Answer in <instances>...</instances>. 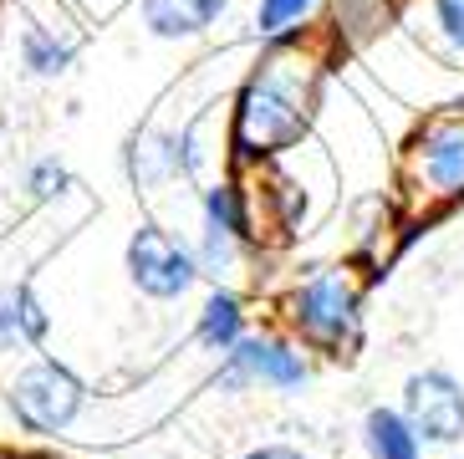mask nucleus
I'll use <instances>...</instances> for the list:
<instances>
[{
  "instance_id": "nucleus-1",
  "label": "nucleus",
  "mask_w": 464,
  "mask_h": 459,
  "mask_svg": "<svg viewBox=\"0 0 464 459\" xmlns=\"http://www.w3.org/2000/svg\"><path fill=\"white\" fill-rule=\"evenodd\" d=\"M312 87H316L312 62H301L286 46L271 52L250 72L246 93L235 103V149L276 153L296 143L306 133V118H312Z\"/></svg>"
},
{
  "instance_id": "nucleus-2",
  "label": "nucleus",
  "mask_w": 464,
  "mask_h": 459,
  "mask_svg": "<svg viewBox=\"0 0 464 459\" xmlns=\"http://www.w3.org/2000/svg\"><path fill=\"white\" fill-rule=\"evenodd\" d=\"M5 404H11L15 424H21L26 434H62V429H72L77 414H82L87 388H82V378H77L67 363L36 357L31 367L15 373Z\"/></svg>"
},
{
  "instance_id": "nucleus-3",
  "label": "nucleus",
  "mask_w": 464,
  "mask_h": 459,
  "mask_svg": "<svg viewBox=\"0 0 464 459\" xmlns=\"http://www.w3.org/2000/svg\"><path fill=\"white\" fill-rule=\"evenodd\" d=\"M357 286L342 276V270H322L312 281L301 286L291 297V327L312 347H327V352H342L357 342Z\"/></svg>"
},
{
  "instance_id": "nucleus-4",
  "label": "nucleus",
  "mask_w": 464,
  "mask_h": 459,
  "mask_svg": "<svg viewBox=\"0 0 464 459\" xmlns=\"http://www.w3.org/2000/svg\"><path fill=\"white\" fill-rule=\"evenodd\" d=\"M128 281L153 301H174L199 281V256L164 225H138L128 235Z\"/></svg>"
},
{
  "instance_id": "nucleus-5",
  "label": "nucleus",
  "mask_w": 464,
  "mask_h": 459,
  "mask_svg": "<svg viewBox=\"0 0 464 459\" xmlns=\"http://www.w3.org/2000/svg\"><path fill=\"white\" fill-rule=\"evenodd\" d=\"M419 444H459L464 439V388L444 367H423L403 383V408H398Z\"/></svg>"
},
{
  "instance_id": "nucleus-6",
  "label": "nucleus",
  "mask_w": 464,
  "mask_h": 459,
  "mask_svg": "<svg viewBox=\"0 0 464 459\" xmlns=\"http://www.w3.org/2000/svg\"><path fill=\"white\" fill-rule=\"evenodd\" d=\"M250 383H266V388H301L306 383V363L301 352L286 347L281 337H240L225 352V367H219V388H250Z\"/></svg>"
},
{
  "instance_id": "nucleus-7",
  "label": "nucleus",
  "mask_w": 464,
  "mask_h": 459,
  "mask_svg": "<svg viewBox=\"0 0 464 459\" xmlns=\"http://www.w3.org/2000/svg\"><path fill=\"white\" fill-rule=\"evenodd\" d=\"M423 190L439 200H459L464 194V118H439L423 128L419 149H413Z\"/></svg>"
},
{
  "instance_id": "nucleus-8",
  "label": "nucleus",
  "mask_w": 464,
  "mask_h": 459,
  "mask_svg": "<svg viewBox=\"0 0 464 459\" xmlns=\"http://www.w3.org/2000/svg\"><path fill=\"white\" fill-rule=\"evenodd\" d=\"M246 240V204L235 194V184H215L205 194V250H199V266L205 270H230L235 250Z\"/></svg>"
},
{
  "instance_id": "nucleus-9",
  "label": "nucleus",
  "mask_w": 464,
  "mask_h": 459,
  "mask_svg": "<svg viewBox=\"0 0 464 459\" xmlns=\"http://www.w3.org/2000/svg\"><path fill=\"white\" fill-rule=\"evenodd\" d=\"M225 5H230V0H138L143 26H149L153 36H164V41L209 31L219 15H225Z\"/></svg>"
},
{
  "instance_id": "nucleus-10",
  "label": "nucleus",
  "mask_w": 464,
  "mask_h": 459,
  "mask_svg": "<svg viewBox=\"0 0 464 459\" xmlns=\"http://www.w3.org/2000/svg\"><path fill=\"white\" fill-rule=\"evenodd\" d=\"M46 332H52V317H46V307L36 301L31 286L0 291V352L36 347V342H46Z\"/></svg>"
},
{
  "instance_id": "nucleus-11",
  "label": "nucleus",
  "mask_w": 464,
  "mask_h": 459,
  "mask_svg": "<svg viewBox=\"0 0 464 459\" xmlns=\"http://www.w3.org/2000/svg\"><path fill=\"white\" fill-rule=\"evenodd\" d=\"M362 444H368V459H419L423 449L398 408H372L362 419Z\"/></svg>"
},
{
  "instance_id": "nucleus-12",
  "label": "nucleus",
  "mask_w": 464,
  "mask_h": 459,
  "mask_svg": "<svg viewBox=\"0 0 464 459\" xmlns=\"http://www.w3.org/2000/svg\"><path fill=\"white\" fill-rule=\"evenodd\" d=\"M194 337H199V347H209V352H230L235 342L246 337V311H240V301H235L230 291H215V297L205 301V311H199Z\"/></svg>"
},
{
  "instance_id": "nucleus-13",
  "label": "nucleus",
  "mask_w": 464,
  "mask_h": 459,
  "mask_svg": "<svg viewBox=\"0 0 464 459\" xmlns=\"http://www.w3.org/2000/svg\"><path fill=\"white\" fill-rule=\"evenodd\" d=\"M72 56H77V46H72L67 36H56V31H46V26L21 31V62H26L31 77H62V72L72 67Z\"/></svg>"
},
{
  "instance_id": "nucleus-14",
  "label": "nucleus",
  "mask_w": 464,
  "mask_h": 459,
  "mask_svg": "<svg viewBox=\"0 0 464 459\" xmlns=\"http://www.w3.org/2000/svg\"><path fill=\"white\" fill-rule=\"evenodd\" d=\"M128 174H133L138 184H159V179H169V174H184V169H179V138L149 133L143 143L133 138V149H128Z\"/></svg>"
},
{
  "instance_id": "nucleus-15",
  "label": "nucleus",
  "mask_w": 464,
  "mask_h": 459,
  "mask_svg": "<svg viewBox=\"0 0 464 459\" xmlns=\"http://www.w3.org/2000/svg\"><path fill=\"white\" fill-rule=\"evenodd\" d=\"M316 0H260L256 11V31L260 36H286L291 26H301L306 15H312Z\"/></svg>"
},
{
  "instance_id": "nucleus-16",
  "label": "nucleus",
  "mask_w": 464,
  "mask_h": 459,
  "mask_svg": "<svg viewBox=\"0 0 464 459\" xmlns=\"http://www.w3.org/2000/svg\"><path fill=\"white\" fill-rule=\"evenodd\" d=\"M26 190H31V200H56V194L67 190V169H62L56 159L31 163V174H26Z\"/></svg>"
},
{
  "instance_id": "nucleus-17",
  "label": "nucleus",
  "mask_w": 464,
  "mask_h": 459,
  "mask_svg": "<svg viewBox=\"0 0 464 459\" xmlns=\"http://www.w3.org/2000/svg\"><path fill=\"white\" fill-rule=\"evenodd\" d=\"M434 15H439V31L450 36V46L464 52V0H434Z\"/></svg>"
},
{
  "instance_id": "nucleus-18",
  "label": "nucleus",
  "mask_w": 464,
  "mask_h": 459,
  "mask_svg": "<svg viewBox=\"0 0 464 459\" xmlns=\"http://www.w3.org/2000/svg\"><path fill=\"white\" fill-rule=\"evenodd\" d=\"M246 459H306L301 449H291V444H260V449H250Z\"/></svg>"
}]
</instances>
